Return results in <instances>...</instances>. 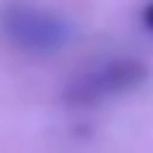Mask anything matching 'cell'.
Wrapping results in <instances>:
<instances>
[{
    "mask_svg": "<svg viewBox=\"0 0 153 153\" xmlns=\"http://www.w3.org/2000/svg\"><path fill=\"white\" fill-rule=\"evenodd\" d=\"M0 38L21 52L42 56V52H56L70 38V28L63 25V18H56L52 10L38 7V4L7 0L0 4Z\"/></svg>",
    "mask_w": 153,
    "mask_h": 153,
    "instance_id": "cell-1",
    "label": "cell"
},
{
    "mask_svg": "<svg viewBox=\"0 0 153 153\" xmlns=\"http://www.w3.org/2000/svg\"><path fill=\"white\" fill-rule=\"evenodd\" d=\"M143 76H146V70L136 59H115V63H105L101 70H91V73L80 76L70 87V101H76V105H94L101 97L132 91Z\"/></svg>",
    "mask_w": 153,
    "mask_h": 153,
    "instance_id": "cell-2",
    "label": "cell"
},
{
    "mask_svg": "<svg viewBox=\"0 0 153 153\" xmlns=\"http://www.w3.org/2000/svg\"><path fill=\"white\" fill-rule=\"evenodd\" d=\"M143 25L153 31V4H146V7H143Z\"/></svg>",
    "mask_w": 153,
    "mask_h": 153,
    "instance_id": "cell-3",
    "label": "cell"
}]
</instances>
